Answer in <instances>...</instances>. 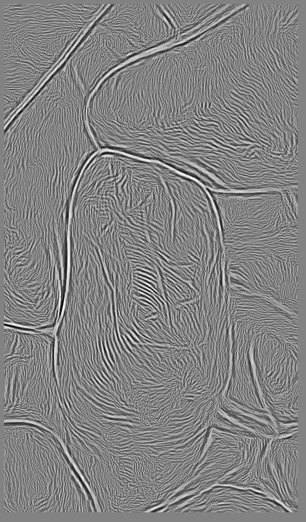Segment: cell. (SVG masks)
<instances>
[{
	"label": "cell",
	"instance_id": "6da1fadb",
	"mask_svg": "<svg viewBox=\"0 0 306 522\" xmlns=\"http://www.w3.org/2000/svg\"><path fill=\"white\" fill-rule=\"evenodd\" d=\"M85 109L71 94L43 91L5 125V213L69 214L80 175L100 151Z\"/></svg>",
	"mask_w": 306,
	"mask_h": 522
},
{
	"label": "cell",
	"instance_id": "7a4b0ae2",
	"mask_svg": "<svg viewBox=\"0 0 306 522\" xmlns=\"http://www.w3.org/2000/svg\"><path fill=\"white\" fill-rule=\"evenodd\" d=\"M4 124L66 61L111 4L3 0Z\"/></svg>",
	"mask_w": 306,
	"mask_h": 522
},
{
	"label": "cell",
	"instance_id": "3957f363",
	"mask_svg": "<svg viewBox=\"0 0 306 522\" xmlns=\"http://www.w3.org/2000/svg\"><path fill=\"white\" fill-rule=\"evenodd\" d=\"M175 38L160 4H111L67 59L88 97L110 72L136 56Z\"/></svg>",
	"mask_w": 306,
	"mask_h": 522
},
{
	"label": "cell",
	"instance_id": "277c9868",
	"mask_svg": "<svg viewBox=\"0 0 306 522\" xmlns=\"http://www.w3.org/2000/svg\"><path fill=\"white\" fill-rule=\"evenodd\" d=\"M4 369L5 420L44 422L62 412L54 329L4 325Z\"/></svg>",
	"mask_w": 306,
	"mask_h": 522
},
{
	"label": "cell",
	"instance_id": "5b68a950",
	"mask_svg": "<svg viewBox=\"0 0 306 522\" xmlns=\"http://www.w3.org/2000/svg\"><path fill=\"white\" fill-rule=\"evenodd\" d=\"M175 29L174 44L192 39L209 29L215 8L210 4L160 3Z\"/></svg>",
	"mask_w": 306,
	"mask_h": 522
}]
</instances>
